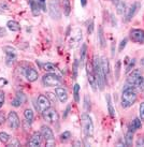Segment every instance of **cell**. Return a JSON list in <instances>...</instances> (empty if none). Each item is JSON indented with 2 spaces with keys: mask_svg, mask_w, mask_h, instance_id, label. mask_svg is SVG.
Listing matches in <instances>:
<instances>
[{
  "mask_svg": "<svg viewBox=\"0 0 144 147\" xmlns=\"http://www.w3.org/2000/svg\"><path fill=\"white\" fill-rule=\"evenodd\" d=\"M137 99H138V92L136 90V87L126 84L122 91V98H120L122 107L128 109V107L132 106L137 102Z\"/></svg>",
  "mask_w": 144,
  "mask_h": 147,
  "instance_id": "obj_1",
  "label": "cell"
},
{
  "mask_svg": "<svg viewBox=\"0 0 144 147\" xmlns=\"http://www.w3.org/2000/svg\"><path fill=\"white\" fill-rule=\"evenodd\" d=\"M93 68H94V72H95L96 83H97V87L99 90H103L107 86V82L104 78V74L102 71V67H101V60L98 56L94 57L93 60Z\"/></svg>",
  "mask_w": 144,
  "mask_h": 147,
  "instance_id": "obj_2",
  "label": "cell"
},
{
  "mask_svg": "<svg viewBox=\"0 0 144 147\" xmlns=\"http://www.w3.org/2000/svg\"><path fill=\"white\" fill-rule=\"evenodd\" d=\"M81 123H82V129L83 133L85 135V138H91L93 133H94V123L91 120V116L88 114H83L81 116Z\"/></svg>",
  "mask_w": 144,
  "mask_h": 147,
  "instance_id": "obj_3",
  "label": "cell"
},
{
  "mask_svg": "<svg viewBox=\"0 0 144 147\" xmlns=\"http://www.w3.org/2000/svg\"><path fill=\"white\" fill-rule=\"evenodd\" d=\"M42 83L46 87H57V86L62 85V80L59 78L58 75H56V73H49V72H47L46 74L43 75Z\"/></svg>",
  "mask_w": 144,
  "mask_h": 147,
  "instance_id": "obj_4",
  "label": "cell"
},
{
  "mask_svg": "<svg viewBox=\"0 0 144 147\" xmlns=\"http://www.w3.org/2000/svg\"><path fill=\"white\" fill-rule=\"evenodd\" d=\"M49 13L53 20H60L62 10L59 7V0H49Z\"/></svg>",
  "mask_w": 144,
  "mask_h": 147,
  "instance_id": "obj_5",
  "label": "cell"
},
{
  "mask_svg": "<svg viewBox=\"0 0 144 147\" xmlns=\"http://www.w3.org/2000/svg\"><path fill=\"white\" fill-rule=\"evenodd\" d=\"M41 134L43 139L45 140L46 146H55V136H54L53 130L47 126L41 127Z\"/></svg>",
  "mask_w": 144,
  "mask_h": 147,
  "instance_id": "obj_6",
  "label": "cell"
},
{
  "mask_svg": "<svg viewBox=\"0 0 144 147\" xmlns=\"http://www.w3.org/2000/svg\"><path fill=\"white\" fill-rule=\"evenodd\" d=\"M42 117L46 123H55L59 120V115H58L57 111L55 109H52V107L42 112Z\"/></svg>",
  "mask_w": 144,
  "mask_h": 147,
  "instance_id": "obj_7",
  "label": "cell"
},
{
  "mask_svg": "<svg viewBox=\"0 0 144 147\" xmlns=\"http://www.w3.org/2000/svg\"><path fill=\"white\" fill-rule=\"evenodd\" d=\"M129 39L135 43L144 44V30L143 29H131L129 32Z\"/></svg>",
  "mask_w": 144,
  "mask_h": 147,
  "instance_id": "obj_8",
  "label": "cell"
},
{
  "mask_svg": "<svg viewBox=\"0 0 144 147\" xmlns=\"http://www.w3.org/2000/svg\"><path fill=\"white\" fill-rule=\"evenodd\" d=\"M86 73H87V80L91 85V89L96 91L97 90V83H96L95 72H94V68H93V62H87L86 65Z\"/></svg>",
  "mask_w": 144,
  "mask_h": 147,
  "instance_id": "obj_9",
  "label": "cell"
},
{
  "mask_svg": "<svg viewBox=\"0 0 144 147\" xmlns=\"http://www.w3.org/2000/svg\"><path fill=\"white\" fill-rule=\"evenodd\" d=\"M139 9H140V3H139V2H133V3L126 10L124 21L126 22V23H129L133 17L136 16V14H137V12L139 11Z\"/></svg>",
  "mask_w": 144,
  "mask_h": 147,
  "instance_id": "obj_10",
  "label": "cell"
},
{
  "mask_svg": "<svg viewBox=\"0 0 144 147\" xmlns=\"http://www.w3.org/2000/svg\"><path fill=\"white\" fill-rule=\"evenodd\" d=\"M49 107H51V100L49 99V97L44 94H40L37 99V109L42 113Z\"/></svg>",
  "mask_w": 144,
  "mask_h": 147,
  "instance_id": "obj_11",
  "label": "cell"
},
{
  "mask_svg": "<svg viewBox=\"0 0 144 147\" xmlns=\"http://www.w3.org/2000/svg\"><path fill=\"white\" fill-rule=\"evenodd\" d=\"M7 121H8V125L11 129H18L20 126H21V121H20V118H18V115L14 111H11L9 113Z\"/></svg>",
  "mask_w": 144,
  "mask_h": 147,
  "instance_id": "obj_12",
  "label": "cell"
},
{
  "mask_svg": "<svg viewBox=\"0 0 144 147\" xmlns=\"http://www.w3.org/2000/svg\"><path fill=\"white\" fill-rule=\"evenodd\" d=\"M3 51L5 53V63L8 65H12L14 61L16 60L15 49H13L12 46H4Z\"/></svg>",
  "mask_w": 144,
  "mask_h": 147,
  "instance_id": "obj_13",
  "label": "cell"
},
{
  "mask_svg": "<svg viewBox=\"0 0 144 147\" xmlns=\"http://www.w3.org/2000/svg\"><path fill=\"white\" fill-rule=\"evenodd\" d=\"M141 76H142V71H141L140 69L132 70V71H130V72L128 73L127 84L135 86V85H136V83L138 82V80H139Z\"/></svg>",
  "mask_w": 144,
  "mask_h": 147,
  "instance_id": "obj_14",
  "label": "cell"
},
{
  "mask_svg": "<svg viewBox=\"0 0 144 147\" xmlns=\"http://www.w3.org/2000/svg\"><path fill=\"white\" fill-rule=\"evenodd\" d=\"M24 75L26 80L28 81V82L32 83V82H36L39 78V73H38V71L34 68H31V67H28V68H26L24 71Z\"/></svg>",
  "mask_w": 144,
  "mask_h": 147,
  "instance_id": "obj_15",
  "label": "cell"
},
{
  "mask_svg": "<svg viewBox=\"0 0 144 147\" xmlns=\"http://www.w3.org/2000/svg\"><path fill=\"white\" fill-rule=\"evenodd\" d=\"M101 67H102L104 78H105V82H107V84H109V78H110V75H111L110 62H109V59H107V58L103 57L102 59H101Z\"/></svg>",
  "mask_w": 144,
  "mask_h": 147,
  "instance_id": "obj_16",
  "label": "cell"
},
{
  "mask_svg": "<svg viewBox=\"0 0 144 147\" xmlns=\"http://www.w3.org/2000/svg\"><path fill=\"white\" fill-rule=\"evenodd\" d=\"M42 140H43V136H42L41 132H34L32 136L30 138V140H29L28 145L31 147L40 146L42 144Z\"/></svg>",
  "mask_w": 144,
  "mask_h": 147,
  "instance_id": "obj_17",
  "label": "cell"
},
{
  "mask_svg": "<svg viewBox=\"0 0 144 147\" xmlns=\"http://www.w3.org/2000/svg\"><path fill=\"white\" fill-rule=\"evenodd\" d=\"M55 94H56L57 99L62 103H66L68 101V91H67L66 88H64V87H56Z\"/></svg>",
  "mask_w": 144,
  "mask_h": 147,
  "instance_id": "obj_18",
  "label": "cell"
},
{
  "mask_svg": "<svg viewBox=\"0 0 144 147\" xmlns=\"http://www.w3.org/2000/svg\"><path fill=\"white\" fill-rule=\"evenodd\" d=\"M76 34H72V37H71L70 39V47H72V49H74V47H76L78 45V43L81 42V40H82V32L80 31V30H78L76 31Z\"/></svg>",
  "mask_w": 144,
  "mask_h": 147,
  "instance_id": "obj_19",
  "label": "cell"
},
{
  "mask_svg": "<svg viewBox=\"0 0 144 147\" xmlns=\"http://www.w3.org/2000/svg\"><path fill=\"white\" fill-rule=\"evenodd\" d=\"M141 127H142V120H141L139 117H137L132 120V123L129 125V131H132L133 133L136 132L137 130H139Z\"/></svg>",
  "mask_w": 144,
  "mask_h": 147,
  "instance_id": "obj_20",
  "label": "cell"
},
{
  "mask_svg": "<svg viewBox=\"0 0 144 147\" xmlns=\"http://www.w3.org/2000/svg\"><path fill=\"white\" fill-rule=\"evenodd\" d=\"M105 100H107V112L111 116V118H115V110L113 107V104H112V100H111V96L109 94H107L105 96Z\"/></svg>",
  "mask_w": 144,
  "mask_h": 147,
  "instance_id": "obj_21",
  "label": "cell"
},
{
  "mask_svg": "<svg viewBox=\"0 0 144 147\" xmlns=\"http://www.w3.org/2000/svg\"><path fill=\"white\" fill-rule=\"evenodd\" d=\"M29 3H30V9H31V13H32L33 16H39L40 15V5L37 1L34 0H29Z\"/></svg>",
  "mask_w": 144,
  "mask_h": 147,
  "instance_id": "obj_22",
  "label": "cell"
},
{
  "mask_svg": "<svg viewBox=\"0 0 144 147\" xmlns=\"http://www.w3.org/2000/svg\"><path fill=\"white\" fill-rule=\"evenodd\" d=\"M98 41H99V43H100L101 49H104L105 45H107V40H105L104 32H103V28L101 27V26L98 28Z\"/></svg>",
  "mask_w": 144,
  "mask_h": 147,
  "instance_id": "obj_23",
  "label": "cell"
},
{
  "mask_svg": "<svg viewBox=\"0 0 144 147\" xmlns=\"http://www.w3.org/2000/svg\"><path fill=\"white\" fill-rule=\"evenodd\" d=\"M7 27H8L9 30H11L13 32H17V31L21 30V25L16 21H9L7 23Z\"/></svg>",
  "mask_w": 144,
  "mask_h": 147,
  "instance_id": "obj_24",
  "label": "cell"
},
{
  "mask_svg": "<svg viewBox=\"0 0 144 147\" xmlns=\"http://www.w3.org/2000/svg\"><path fill=\"white\" fill-rule=\"evenodd\" d=\"M116 8V13L120 14V15H123L124 13H126V10H127V7H126V2L120 0L117 4H115Z\"/></svg>",
  "mask_w": 144,
  "mask_h": 147,
  "instance_id": "obj_25",
  "label": "cell"
},
{
  "mask_svg": "<svg viewBox=\"0 0 144 147\" xmlns=\"http://www.w3.org/2000/svg\"><path fill=\"white\" fill-rule=\"evenodd\" d=\"M24 117L26 119V121L30 125V123L33 121V118H34V114H33V111L31 109H26L24 111Z\"/></svg>",
  "mask_w": 144,
  "mask_h": 147,
  "instance_id": "obj_26",
  "label": "cell"
},
{
  "mask_svg": "<svg viewBox=\"0 0 144 147\" xmlns=\"http://www.w3.org/2000/svg\"><path fill=\"white\" fill-rule=\"evenodd\" d=\"M62 9H64V14H65V16L68 17L71 13L70 0H62Z\"/></svg>",
  "mask_w": 144,
  "mask_h": 147,
  "instance_id": "obj_27",
  "label": "cell"
},
{
  "mask_svg": "<svg viewBox=\"0 0 144 147\" xmlns=\"http://www.w3.org/2000/svg\"><path fill=\"white\" fill-rule=\"evenodd\" d=\"M42 68H43L44 71L49 72V73H56V72H57L56 65H53V63H51V62H46V63H44V65H42Z\"/></svg>",
  "mask_w": 144,
  "mask_h": 147,
  "instance_id": "obj_28",
  "label": "cell"
},
{
  "mask_svg": "<svg viewBox=\"0 0 144 147\" xmlns=\"http://www.w3.org/2000/svg\"><path fill=\"white\" fill-rule=\"evenodd\" d=\"M86 55H87V45L86 43H83L82 46H81V53H80V61H81V65H83L84 61H85Z\"/></svg>",
  "mask_w": 144,
  "mask_h": 147,
  "instance_id": "obj_29",
  "label": "cell"
},
{
  "mask_svg": "<svg viewBox=\"0 0 144 147\" xmlns=\"http://www.w3.org/2000/svg\"><path fill=\"white\" fill-rule=\"evenodd\" d=\"M132 143H133V132L128 130V132L125 135V145L126 146H131Z\"/></svg>",
  "mask_w": 144,
  "mask_h": 147,
  "instance_id": "obj_30",
  "label": "cell"
},
{
  "mask_svg": "<svg viewBox=\"0 0 144 147\" xmlns=\"http://www.w3.org/2000/svg\"><path fill=\"white\" fill-rule=\"evenodd\" d=\"M80 90H81V87L78 84H74L73 86V98L74 101L76 103L80 102Z\"/></svg>",
  "mask_w": 144,
  "mask_h": 147,
  "instance_id": "obj_31",
  "label": "cell"
},
{
  "mask_svg": "<svg viewBox=\"0 0 144 147\" xmlns=\"http://www.w3.org/2000/svg\"><path fill=\"white\" fill-rule=\"evenodd\" d=\"M84 110H85V112H86V113L91 112V98H89L87 94H85V97H84Z\"/></svg>",
  "mask_w": 144,
  "mask_h": 147,
  "instance_id": "obj_32",
  "label": "cell"
},
{
  "mask_svg": "<svg viewBox=\"0 0 144 147\" xmlns=\"http://www.w3.org/2000/svg\"><path fill=\"white\" fill-rule=\"evenodd\" d=\"M136 88L138 89V91H141V92H144V78L143 76H141L139 80H138V82L136 83Z\"/></svg>",
  "mask_w": 144,
  "mask_h": 147,
  "instance_id": "obj_33",
  "label": "cell"
},
{
  "mask_svg": "<svg viewBox=\"0 0 144 147\" xmlns=\"http://www.w3.org/2000/svg\"><path fill=\"white\" fill-rule=\"evenodd\" d=\"M59 138H60V141H62V143H66V142H68L71 139V132L70 131H65L64 133L60 134Z\"/></svg>",
  "mask_w": 144,
  "mask_h": 147,
  "instance_id": "obj_34",
  "label": "cell"
},
{
  "mask_svg": "<svg viewBox=\"0 0 144 147\" xmlns=\"http://www.w3.org/2000/svg\"><path fill=\"white\" fill-rule=\"evenodd\" d=\"M11 140V136L7 132H0V142L3 144H7Z\"/></svg>",
  "mask_w": 144,
  "mask_h": 147,
  "instance_id": "obj_35",
  "label": "cell"
},
{
  "mask_svg": "<svg viewBox=\"0 0 144 147\" xmlns=\"http://www.w3.org/2000/svg\"><path fill=\"white\" fill-rule=\"evenodd\" d=\"M120 68H122V61L120 60H117L115 63V80L118 81L120 75Z\"/></svg>",
  "mask_w": 144,
  "mask_h": 147,
  "instance_id": "obj_36",
  "label": "cell"
},
{
  "mask_svg": "<svg viewBox=\"0 0 144 147\" xmlns=\"http://www.w3.org/2000/svg\"><path fill=\"white\" fill-rule=\"evenodd\" d=\"M136 59L135 58H132L131 60H130V62L127 65V67H126V71H125V73L128 74L130 71H132L133 70V68H135V65H136Z\"/></svg>",
  "mask_w": 144,
  "mask_h": 147,
  "instance_id": "obj_37",
  "label": "cell"
},
{
  "mask_svg": "<svg viewBox=\"0 0 144 147\" xmlns=\"http://www.w3.org/2000/svg\"><path fill=\"white\" fill-rule=\"evenodd\" d=\"M16 98L21 101L22 104L26 103V101H27V97H26V94H25L24 92H21V91H17L16 92Z\"/></svg>",
  "mask_w": 144,
  "mask_h": 147,
  "instance_id": "obj_38",
  "label": "cell"
},
{
  "mask_svg": "<svg viewBox=\"0 0 144 147\" xmlns=\"http://www.w3.org/2000/svg\"><path fill=\"white\" fill-rule=\"evenodd\" d=\"M7 146L8 147H12V146H14V147H17V146H21V143L18 142V140L17 139H15V138H12V140L10 141V143H7Z\"/></svg>",
  "mask_w": 144,
  "mask_h": 147,
  "instance_id": "obj_39",
  "label": "cell"
},
{
  "mask_svg": "<svg viewBox=\"0 0 144 147\" xmlns=\"http://www.w3.org/2000/svg\"><path fill=\"white\" fill-rule=\"evenodd\" d=\"M78 60L75 59L73 63V78L74 80L78 78Z\"/></svg>",
  "mask_w": 144,
  "mask_h": 147,
  "instance_id": "obj_40",
  "label": "cell"
},
{
  "mask_svg": "<svg viewBox=\"0 0 144 147\" xmlns=\"http://www.w3.org/2000/svg\"><path fill=\"white\" fill-rule=\"evenodd\" d=\"M139 118L144 121V102H141L139 106Z\"/></svg>",
  "mask_w": 144,
  "mask_h": 147,
  "instance_id": "obj_41",
  "label": "cell"
},
{
  "mask_svg": "<svg viewBox=\"0 0 144 147\" xmlns=\"http://www.w3.org/2000/svg\"><path fill=\"white\" fill-rule=\"evenodd\" d=\"M94 26H95V24H94V21L91 20V21L88 23V25H87V33H88L89 36L94 32Z\"/></svg>",
  "mask_w": 144,
  "mask_h": 147,
  "instance_id": "obj_42",
  "label": "cell"
},
{
  "mask_svg": "<svg viewBox=\"0 0 144 147\" xmlns=\"http://www.w3.org/2000/svg\"><path fill=\"white\" fill-rule=\"evenodd\" d=\"M127 43H128V39H127V38H124L123 40L120 41V47H118V51H120V52H123L124 49L126 47Z\"/></svg>",
  "mask_w": 144,
  "mask_h": 147,
  "instance_id": "obj_43",
  "label": "cell"
},
{
  "mask_svg": "<svg viewBox=\"0 0 144 147\" xmlns=\"http://www.w3.org/2000/svg\"><path fill=\"white\" fill-rule=\"evenodd\" d=\"M38 3L40 5V9H41L43 12H46V1L45 0H38Z\"/></svg>",
  "mask_w": 144,
  "mask_h": 147,
  "instance_id": "obj_44",
  "label": "cell"
},
{
  "mask_svg": "<svg viewBox=\"0 0 144 147\" xmlns=\"http://www.w3.org/2000/svg\"><path fill=\"white\" fill-rule=\"evenodd\" d=\"M11 105L14 106V107H20V106L22 105V102L17 98H15V99H13V100H12V102H11Z\"/></svg>",
  "mask_w": 144,
  "mask_h": 147,
  "instance_id": "obj_45",
  "label": "cell"
},
{
  "mask_svg": "<svg viewBox=\"0 0 144 147\" xmlns=\"http://www.w3.org/2000/svg\"><path fill=\"white\" fill-rule=\"evenodd\" d=\"M4 101H5V94H4L3 91L0 90V109H1L2 105L4 104Z\"/></svg>",
  "mask_w": 144,
  "mask_h": 147,
  "instance_id": "obj_46",
  "label": "cell"
},
{
  "mask_svg": "<svg viewBox=\"0 0 144 147\" xmlns=\"http://www.w3.org/2000/svg\"><path fill=\"white\" fill-rule=\"evenodd\" d=\"M136 145L137 146H144V135L138 138V140L136 141Z\"/></svg>",
  "mask_w": 144,
  "mask_h": 147,
  "instance_id": "obj_47",
  "label": "cell"
},
{
  "mask_svg": "<svg viewBox=\"0 0 144 147\" xmlns=\"http://www.w3.org/2000/svg\"><path fill=\"white\" fill-rule=\"evenodd\" d=\"M70 112H71V105L69 104V105L66 107V110H65V113H64V118H67Z\"/></svg>",
  "mask_w": 144,
  "mask_h": 147,
  "instance_id": "obj_48",
  "label": "cell"
},
{
  "mask_svg": "<svg viewBox=\"0 0 144 147\" xmlns=\"http://www.w3.org/2000/svg\"><path fill=\"white\" fill-rule=\"evenodd\" d=\"M4 36H7V29L0 27V38H3Z\"/></svg>",
  "mask_w": 144,
  "mask_h": 147,
  "instance_id": "obj_49",
  "label": "cell"
},
{
  "mask_svg": "<svg viewBox=\"0 0 144 147\" xmlns=\"http://www.w3.org/2000/svg\"><path fill=\"white\" fill-rule=\"evenodd\" d=\"M5 121V117H4V113L3 112H0V125H2V123Z\"/></svg>",
  "mask_w": 144,
  "mask_h": 147,
  "instance_id": "obj_50",
  "label": "cell"
},
{
  "mask_svg": "<svg viewBox=\"0 0 144 147\" xmlns=\"http://www.w3.org/2000/svg\"><path fill=\"white\" fill-rule=\"evenodd\" d=\"M7 83H8L7 80H4V78H0V87H2L3 85H5Z\"/></svg>",
  "mask_w": 144,
  "mask_h": 147,
  "instance_id": "obj_51",
  "label": "cell"
},
{
  "mask_svg": "<svg viewBox=\"0 0 144 147\" xmlns=\"http://www.w3.org/2000/svg\"><path fill=\"white\" fill-rule=\"evenodd\" d=\"M87 4V0H81V5H82L83 8H85Z\"/></svg>",
  "mask_w": 144,
  "mask_h": 147,
  "instance_id": "obj_52",
  "label": "cell"
},
{
  "mask_svg": "<svg viewBox=\"0 0 144 147\" xmlns=\"http://www.w3.org/2000/svg\"><path fill=\"white\" fill-rule=\"evenodd\" d=\"M120 0H111V2L113 4H117L118 2H120Z\"/></svg>",
  "mask_w": 144,
  "mask_h": 147,
  "instance_id": "obj_53",
  "label": "cell"
},
{
  "mask_svg": "<svg viewBox=\"0 0 144 147\" xmlns=\"http://www.w3.org/2000/svg\"><path fill=\"white\" fill-rule=\"evenodd\" d=\"M141 65H142V67L144 68V58L143 59H141Z\"/></svg>",
  "mask_w": 144,
  "mask_h": 147,
  "instance_id": "obj_54",
  "label": "cell"
}]
</instances>
